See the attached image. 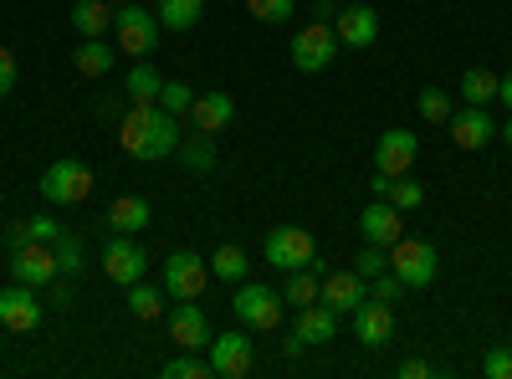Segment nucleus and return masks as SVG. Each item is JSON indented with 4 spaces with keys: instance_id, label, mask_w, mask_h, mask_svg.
I'll return each instance as SVG.
<instances>
[{
    "instance_id": "5",
    "label": "nucleus",
    "mask_w": 512,
    "mask_h": 379,
    "mask_svg": "<svg viewBox=\"0 0 512 379\" xmlns=\"http://www.w3.org/2000/svg\"><path fill=\"white\" fill-rule=\"evenodd\" d=\"M205 359H210V374L221 379H246L256 369V344H251V328H236V333H216L205 344Z\"/></svg>"
},
{
    "instance_id": "14",
    "label": "nucleus",
    "mask_w": 512,
    "mask_h": 379,
    "mask_svg": "<svg viewBox=\"0 0 512 379\" xmlns=\"http://www.w3.org/2000/svg\"><path fill=\"white\" fill-rule=\"evenodd\" d=\"M36 323H41V298H36V287H26V282L0 287V328L31 333Z\"/></svg>"
},
{
    "instance_id": "47",
    "label": "nucleus",
    "mask_w": 512,
    "mask_h": 379,
    "mask_svg": "<svg viewBox=\"0 0 512 379\" xmlns=\"http://www.w3.org/2000/svg\"><path fill=\"white\" fill-rule=\"evenodd\" d=\"M6 246H11V251H16V246H26V226H21V221L6 231Z\"/></svg>"
},
{
    "instance_id": "9",
    "label": "nucleus",
    "mask_w": 512,
    "mask_h": 379,
    "mask_svg": "<svg viewBox=\"0 0 512 379\" xmlns=\"http://www.w3.org/2000/svg\"><path fill=\"white\" fill-rule=\"evenodd\" d=\"M210 287V262L200 257V251H169L164 262V292L169 298H200V292Z\"/></svg>"
},
{
    "instance_id": "12",
    "label": "nucleus",
    "mask_w": 512,
    "mask_h": 379,
    "mask_svg": "<svg viewBox=\"0 0 512 379\" xmlns=\"http://www.w3.org/2000/svg\"><path fill=\"white\" fill-rule=\"evenodd\" d=\"M420 159V134L410 129H384L379 144H374V170L379 175H410Z\"/></svg>"
},
{
    "instance_id": "33",
    "label": "nucleus",
    "mask_w": 512,
    "mask_h": 379,
    "mask_svg": "<svg viewBox=\"0 0 512 379\" xmlns=\"http://www.w3.org/2000/svg\"><path fill=\"white\" fill-rule=\"evenodd\" d=\"M384 200H390V205L400 210V216H410V210H420L425 190H420V180H405V175H395V180H390V195H384Z\"/></svg>"
},
{
    "instance_id": "28",
    "label": "nucleus",
    "mask_w": 512,
    "mask_h": 379,
    "mask_svg": "<svg viewBox=\"0 0 512 379\" xmlns=\"http://www.w3.org/2000/svg\"><path fill=\"white\" fill-rule=\"evenodd\" d=\"M497 72H487V67H466L461 72V98L466 103H477V108H487V103H497Z\"/></svg>"
},
{
    "instance_id": "30",
    "label": "nucleus",
    "mask_w": 512,
    "mask_h": 379,
    "mask_svg": "<svg viewBox=\"0 0 512 379\" xmlns=\"http://www.w3.org/2000/svg\"><path fill=\"white\" fill-rule=\"evenodd\" d=\"M251 272V257L241 246H216V257H210V277L216 282H246Z\"/></svg>"
},
{
    "instance_id": "19",
    "label": "nucleus",
    "mask_w": 512,
    "mask_h": 379,
    "mask_svg": "<svg viewBox=\"0 0 512 379\" xmlns=\"http://www.w3.org/2000/svg\"><path fill=\"white\" fill-rule=\"evenodd\" d=\"M369 298V282L349 267V272H323V287H318V303H328L333 313H354L359 303Z\"/></svg>"
},
{
    "instance_id": "16",
    "label": "nucleus",
    "mask_w": 512,
    "mask_h": 379,
    "mask_svg": "<svg viewBox=\"0 0 512 379\" xmlns=\"http://www.w3.org/2000/svg\"><path fill=\"white\" fill-rule=\"evenodd\" d=\"M333 31H338V47H354V52H369L379 41V11L374 6H344L333 16Z\"/></svg>"
},
{
    "instance_id": "31",
    "label": "nucleus",
    "mask_w": 512,
    "mask_h": 379,
    "mask_svg": "<svg viewBox=\"0 0 512 379\" xmlns=\"http://www.w3.org/2000/svg\"><path fill=\"white\" fill-rule=\"evenodd\" d=\"M180 159H185V170H216V139L210 134H195V139H180Z\"/></svg>"
},
{
    "instance_id": "18",
    "label": "nucleus",
    "mask_w": 512,
    "mask_h": 379,
    "mask_svg": "<svg viewBox=\"0 0 512 379\" xmlns=\"http://www.w3.org/2000/svg\"><path fill=\"white\" fill-rule=\"evenodd\" d=\"M354 333H359L364 349H384V344L395 339V313H390V303L364 298V303L354 308Z\"/></svg>"
},
{
    "instance_id": "39",
    "label": "nucleus",
    "mask_w": 512,
    "mask_h": 379,
    "mask_svg": "<svg viewBox=\"0 0 512 379\" xmlns=\"http://www.w3.org/2000/svg\"><path fill=\"white\" fill-rule=\"evenodd\" d=\"M369 298H379V303H400V298H405V282H400L390 267H384V272L369 282Z\"/></svg>"
},
{
    "instance_id": "3",
    "label": "nucleus",
    "mask_w": 512,
    "mask_h": 379,
    "mask_svg": "<svg viewBox=\"0 0 512 379\" xmlns=\"http://www.w3.org/2000/svg\"><path fill=\"white\" fill-rule=\"evenodd\" d=\"M113 36H118V52H123V57H149V52L159 47L164 26H159L154 11L139 6V0H128V6L113 11Z\"/></svg>"
},
{
    "instance_id": "21",
    "label": "nucleus",
    "mask_w": 512,
    "mask_h": 379,
    "mask_svg": "<svg viewBox=\"0 0 512 379\" xmlns=\"http://www.w3.org/2000/svg\"><path fill=\"white\" fill-rule=\"evenodd\" d=\"M292 333H297L303 344H328L333 333H338V313H333L328 303H308V308H297Z\"/></svg>"
},
{
    "instance_id": "38",
    "label": "nucleus",
    "mask_w": 512,
    "mask_h": 379,
    "mask_svg": "<svg viewBox=\"0 0 512 379\" xmlns=\"http://www.w3.org/2000/svg\"><path fill=\"white\" fill-rule=\"evenodd\" d=\"M420 118H425V123H446V118H451V93L420 88Z\"/></svg>"
},
{
    "instance_id": "22",
    "label": "nucleus",
    "mask_w": 512,
    "mask_h": 379,
    "mask_svg": "<svg viewBox=\"0 0 512 379\" xmlns=\"http://www.w3.org/2000/svg\"><path fill=\"white\" fill-rule=\"evenodd\" d=\"M149 200L144 195H118L113 205H108V231H118V236H139L144 226H149Z\"/></svg>"
},
{
    "instance_id": "37",
    "label": "nucleus",
    "mask_w": 512,
    "mask_h": 379,
    "mask_svg": "<svg viewBox=\"0 0 512 379\" xmlns=\"http://www.w3.org/2000/svg\"><path fill=\"white\" fill-rule=\"evenodd\" d=\"M384 267H390V251H384V246H374V241H364V251L354 257V272H359L364 282H374Z\"/></svg>"
},
{
    "instance_id": "48",
    "label": "nucleus",
    "mask_w": 512,
    "mask_h": 379,
    "mask_svg": "<svg viewBox=\"0 0 512 379\" xmlns=\"http://www.w3.org/2000/svg\"><path fill=\"white\" fill-rule=\"evenodd\" d=\"M502 144H507V149H512V118H507V123H502Z\"/></svg>"
},
{
    "instance_id": "32",
    "label": "nucleus",
    "mask_w": 512,
    "mask_h": 379,
    "mask_svg": "<svg viewBox=\"0 0 512 379\" xmlns=\"http://www.w3.org/2000/svg\"><path fill=\"white\" fill-rule=\"evenodd\" d=\"M164 379H210V359H200V354H185V349H175V359L164 364Z\"/></svg>"
},
{
    "instance_id": "11",
    "label": "nucleus",
    "mask_w": 512,
    "mask_h": 379,
    "mask_svg": "<svg viewBox=\"0 0 512 379\" xmlns=\"http://www.w3.org/2000/svg\"><path fill=\"white\" fill-rule=\"evenodd\" d=\"M103 272L118 282V287H134L144 272H149V251L134 241V236H108V246H103Z\"/></svg>"
},
{
    "instance_id": "1",
    "label": "nucleus",
    "mask_w": 512,
    "mask_h": 379,
    "mask_svg": "<svg viewBox=\"0 0 512 379\" xmlns=\"http://www.w3.org/2000/svg\"><path fill=\"white\" fill-rule=\"evenodd\" d=\"M118 144L128 159H169L180 149V118L175 113H164L159 103H128L123 113V129H118Z\"/></svg>"
},
{
    "instance_id": "40",
    "label": "nucleus",
    "mask_w": 512,
    "mask_h": 379,
    "mask_svg": "<svg viewBox=\"0 0 512 379\" xmlns=\"http://www.w3.org/2000/svg\"><path fill=\"white\" fill-rule=\"evenodd\" d=\"M21 226H26V241H52L57 246V236H62V221H52V216H26Z\"/></svg>"
},
{
    "instance_id": "43",
    "label": "nucleus",
    "mask_w": 512,
    "mask_h": 379,
    "mask_svg": "<svg viewBox=\"0 0 512 379\" xmlns=\"http://www.w3.org/2000/svg\"><path fill=\"white\" fill-rule=\"evenodd\" d=\"M425 374H431V364H425V359H405L400 364V379H425Z\"/></svg>"
},
{
    "instance_id": "17",
    "label": "nucleus",
    "mask_w": 512,
    "mask_h": 379,
    "mask_svg": "<svg viewBox=\"0 0 512 379\" xmlns=\"http://www.w3.org/2000/svg\"><path fill=\"white\" fill-rule=\"evenodd\" d=\"M359 231H364V241H374V246L390 251V246L405 236V216H400L390 200H369V205L359 210Z\"/></svg>"
},
{
    "instance_id": "4",
    "label": "nucleus",
    "mask_w": 512,
    "mask_h": 379,
    "mask_svg": "<svg viewBox=\"0 0 512 379\" xmlns=\"http://www.w3.org/2000/svg\"><path fill=\"white\" fill-rule=\"evenodd\" d=\"M93 185L98 180H93V170L82 159H57L52 170L41 175V200L47 205H82L93 195Z\"/></svg>"
},
{
    "instance_id": "2",
    "label": "nucleus",
    "mask_w": 512,
    "mask_h": 379,
    "mask_svg": "<svg viewBox=\"0 0 512 379\" xmlns=\"http://www.w3.org/2000/svg\"><path fill=\"white\" fill-rule=\"evenodd\" d=\"M282 292L277 287H267V282H236V298H231V313H236V323L241 328H251V333H272L277 323H282Z\"/></svg>"
},
{
    "instance_id": "10",
    "label": "nucleus",
    "mask_w": 512,
    "mask_h": 379,
    "mask_svg": "<svg viewBox=\"0 0 512 379\" xmlns=\"http://www.w3.org/2000/svg\"><path fill=\"white\" fill-rule=\"evenodd\" d=\"M210 339H216V333H210L205 308H200L195 298H180V303H175V313H169V344L185 349V354H205V344H210Z\"/></svg>"
},
{
    "instance_id": "8",
    "label": "nucleus",
    "mask_w": 512,
    "mask_h": 379,
    "mask_svg": "<svg viewBox=\"0 0 512 379\" xmlns=\"http://www.w3.org/2000/svg\"><path fill=\"white\" fill-rule=\"evenodd\" d=\"M333 57H338V31L328 21H308L292 36V67L297 72H323Z\"/></svg>"
},
{
    "instance_id": "35",
    "label": "nucleus",
    "mask_w": 512,
    "mask_h": 379,
    "mask_svg": "<svg viewBox=\"0 0 512 379\" xmlns=\"http://www.w3.org/2000/svg\"><path fill=\"white\" fill-rule=\"evenodd\" d=\"M190 103H195V93H190V82H164V88H159V108L164 113H175V118H190Z\"/></svg>"
},
{
    "instance_id": "27",
    "label": "nucleus",
    "mask_w": 512,
    "mask_h": 379,
    "mask_svg": "<svg viewBox=\"0 0 512 379\" xmlns=\"http://www.w3.org/2000/svg\"><path fill=\"white\" fill-rule=\"evenodd\" d=\"M164 298H169L164 287H149V282L139 277L134 287H128V313H134L139 323H154V318H164Z\"/></svg>"
},
{
    "instance_id": "44",
    "label": "nucleus",
    "mask_w": 512,
    "mask_h": 379,
    "mask_svg": "<svg viewBox=\"0 0 512 379\" xmlns=\"http://www.w3.org/2000/svg\"><path fill=\"white\" fill-rule=\"evenodd\" d=\"M390 180H395V175H379V170H374V180H369L374 200H384V195H390Z\"/></svg>"
},
{
    "instance_id": "15",
    "label": "nucleus",
    "mask_w": 512,
    "mask_h": 379,
    "mask_svg": "<svg viewBox=\"0 0 512 379\" xmlns=\"http://www.w3.org/2000/svg\"><path fill=\"white\" fill-rule=\"evenodd\" d=\"M446 129H451L456 149H487V144L497 139V123H492V113H487V108H477V103L456 108V113L446 118Z\"/></svg>"
},
{
    "instance_id": "13",
    "label": "nucleus",
    "mask_w": 512,
    "mask_h": 379,
    "mask_svg": "<svg viewBox=\"0 0 512 379\" xmlns=\"http://www.w3.org/2000/svg\"><path fill=\"white\" fill-rule=\"evenodd\" d=\"M11 277L26 282V287H47V282L57 277V251H52V241H26V246H16V251H11Z\"/></svg>"
},
{
    "instance_id": "7",
    "label": "nucleus",
    "mask_w": 512,
    "mask_h": 379,
    "mask_svg": "<svg viewBox=\"0 0 512 379\" xmlns=\"http://www.w3.org/2000/svg\"><path fill=\"white\" fill-rule=\"evenodd\" d=\"M262 257H267V267H277V272H297V267H308V262L318 257V241H313L303 226H272Z\"/></svg>"
},
{
    "instance_id": "20",
    "label": "nucleus",
    "mask_w": 512,
    "mask_h": 379,
    "mask_svg": "<svg viewBox=\"0 0 512 379\" xmlns=\"http://www.w3.org/2000/svg\"><path fill=\"white\" fill-rule=\"evenodd\" d=\"M190 123H195V134H226L231 123H236V98L231 93H200L190 103Z\"/></svg>"
},
{
    "instance_id": "26",
    "label": "nucleus",
    "mask_w": 512,
    "mask_h": 379,
    "mask_svg": "<svg viewBox=\"0 0 512 379\" xmlns=\"http://www.w3.org/2000/svg\"><path fill=\"white\" fill-rule=\"evenodd\" d=\"M159 88H164V77L149 62H134V72L123 77V98L128 103H159Z\"/></svg>"
},
{
    "instance_id": "34",
    "label": "nucleus",
    "mask_w": 512,
    "mask_h": 379,
    "mask_svg": "<svg viewBox=\"0 0 512 379\" xmlns=\"http://www.w3.org/2000/svg\"><path fill=\"white\" fill-rule=\"evenodd\" d=\"M52 251H57V272H62V277H77L82 267H88V257H82V241H77V236H67V231L57 236V246H52Z\"/></svg>"
},
{
    "instance_id": "29",
    "label": "nucleus",
    "mask_w": 512,
    "mask_h": 379,
    "mask_svg": "<svg viewBox=\"0 0 512 379\" xmlns=\"http://www.w3.org/2000/svg\"><path fill=\"white\" fill-rule=\"evenodd\" d=\"M72 26H77V36H103L113 26V6H103V0H77Z\"/></svg>"
},
{
    "instance_id": "45",
    "label": "nucleus",
    "mask_w": 512,
    "mask_h": 379,
    "mask_svg": "<svg viewBox=\"0 0 512 379\" xmlns=\"http://www.w3.org/2000/svg\"><path fill=\"white\" fill-rule=\"evenodd\" d=\"M497 98H502V108L512 113V72H502V82H497Z\"/></svg>"
},
{
    "instance_id": "46",
    "label": "nucleus",
    "mask_w": 512,
    "mask_h": 379,
    "mask_svg": "<svg viewBox=\"0 0 512 379\" xmlns=\"http://www.w3.org/2000/svg\"><path fill=\"white\" fill-rule=\"evenodd\" d=\"M303 349H308V344L297 339V333H287V339H282V354H287V359H297V354H303Z\"/></svg>"
},
{
    "instance_id": "42",
    "label": "nucleus",
    "mask_w": 512,
    "mask_h": 379,
    "mask_svg": "<svg viewBox=\"0 0 512 379\" xmlns=\"http://www.w3.org/2000/svg\"><path fill=\"white\" fill-rule=\"evenodd\" d=\"M16 77H21V67H16L11 47H0V98H11V88H16Z\"/></svg>"
},
{
    "instance_id": "25",
    "label": "nucleus",
    "mask_w": 512,
    "mask_h": 379,
    "mask_svg": "<svg viewBox=\"0 0 512 379\" xmlns=\"http://www.w3.org/2000/svg\"><path fill=\"white\" fill-rule=\"evenodd\" d=\"M154 16H159L164 31H190V26H200V16H205V0H159Z\"/></svg>"
},
{
    "instance_id": "36",
    "label": "nucleus",
    "mask_w": 512,
    "mask_h": 379,
    "mask_svg": "<svg viewBox=\"0 0 512 379\" xmlns=\"http://www.w3.org/2000/svg\"><path fill=\"white\" fill-rule=\"evenodd\" d=\"M246 11L262 21V26H282V21H292L297 0H246Z\"/></svg>"
},
{
    "instance_id": "24",
    "label": "nucleus",
    "mask_w": 512,
    "mask_h": 379,
    "mask_svg": "<svg viewBox=\"0 0 512 379\" xmlns=\"http://www.w3.org/2000/svg\"><path fill=\"white\" fill-rule=\"evenodd\" d=\"M113 47H108V41L103 36H82V47L72 52V67L82 72V77H108L113 72Z\"/></svg>"
},
{
    "instance_id": "23",
    "label": "nucleus",
    "mask_w": 512,
    "mask_h": 379,
    "mask_svg": "<svg viewBox=\"0 0 512 379\" xmlns=\"http://www.w3.org/2000/svg\"><path fill=\"white\" fill-rule=\"evenodd\" d=\"M318 287H323V262L313 257L308 267L287 272V282H282V303H287V308H308V303H318Z\"/></svg>"
},
{
    "instance_id": "41",
    "label": "nucleus",
    "mask_w": 512,
    "mask_h": 379,
    "mask_svg": "<svg viewBox=\"0 0 512 379\" xmlns=\"http://www.w3.org/2000/svg\"><path fill=\"white\" fill-rule=\"evenodd\" d=\"M482 374H487V379H512V349H507V344L487 349V359H482Z\"/></svg>"
},
{
    "instance_id": "6",
    "label": "nucleus",
    "mask_w": 512,
    "mask_h": 379,
    "mask_svg": "<svg viewBox=\"0 0 512 379\" xmlns=\"http://www.w3.org/2000/svg\"><path fill=\"white\" fill-rule=\"evenodd\" d=\"M390 272H395L405 287H431L436 272H441V257H436V246H431V241H410V236H400V241L390 246Z\"/></svg>"
}]
</instances>
